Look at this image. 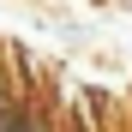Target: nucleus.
<instances>
[{"label": "nucleus", "instance_id": "obj_2", "mask_svg": "<svg viewBox=\"0 0 132 132\" xmlns=\"http://www.w3.org/2000/svg\"><path fill=\"white\" fill-rule=\"evenodd\" d=\"M48 132H54V126H48Z\"/></svg>", "mask_w": 132, "mask_h": 132}, {"label": "nucleus", "instance_id": "obj_1", "mask_svg": "<svg viewBox=\"0 0 132 132\" xmlns=\"http://www.w3.org/2000/svg\"><path fill=\"white\" fill-rule=\"evenodd\" d=\"M0 132H48V120L36 114L30 96H6V120H0Z\"/></svg>", "mask_w": 132, "mask_h": 132}]
</instances>
